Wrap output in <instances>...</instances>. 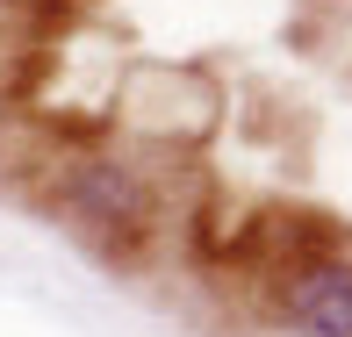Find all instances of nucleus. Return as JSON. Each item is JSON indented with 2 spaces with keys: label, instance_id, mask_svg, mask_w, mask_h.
Wrapping results in <instances>:
<instances>
[{
  "label": "nucleus",
  "instance_id": "1",
  "mask_svg": "<svg viewBox=\"0 0 352 337\" xmlns=\"http://www.w3.org/2000/svg\"><path fill=\"white\" fill-rule=\"evenodd\" d=\"M51 216L65 222L87 244H130V237L151 230V187L137 180V165H116V158H72L51 180Z\"/></svg>",
  "mask_w": 352,
  "mask_h": 337
},
{
  "label": "nucleus",
  "instance_id": "2",
  "mask_svg": "<svg viewBox=\"0 0 352 337\" xmlns=\"http://www.w3.org/2000/svg\"><path fill=\"white\" fill-rule=\"evenodd\" d=\"M274 323L287 337H352V251H309L274 280Z\"/></svg>",
  "mask_w": 352,
  "mask_h": 337
}]
</instances>
